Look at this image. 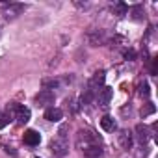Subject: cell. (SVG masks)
Returning a JSON list of instances; mask_svg holds the SVG:
<instances>
[{
	"instance_id": "6da1fadb",
	"label": "cell",
	"mask_w": 158,
	"mask_h": 158,
	"mask_svg": "<svg viewBox=\"0 0 158 158\" xmlns=\"http://www.w3.org/2000/svg\"><path fill=\"white\" fill-rule=\"evenodd\" d=\"M76 143H78L80 149H86L89 145H101V136H97V134H93L89 130H80L78 136H76Z\"/></svg>"
},
{
	"instance_id": "7a4b0ae2",
	"label": "cell",
	"mask_w": 158,
	"mask_h": 158,
	"mask_svg": "<svg viewBox=\"0 0 158 158\" xmlns=\"http://www.w3.org/2000/svg\"><path fill=\"white\" fill-rule=\"evenodd\" d=\"M48 149H50L52 154H56V156H65V154L69 152V145H67V141H65L63 138H54V139L48 143Z\"/></svg>"
},
{
	"instance_id": "3957f363",
	"label": "cell",
	"mask_w": 158,
	"mask_h": 158,
	"mask_svg": "<svg viewBox=\"0 0 158 158\" xmlns=\"http://www.w3.org/2000/svg\"><path fill=\"white\" fill-rule=\"evenodd\" d=\"M54 102V93L50 89H41L37 95H35V104L37 106H48Z\"/></svg>"
},
{
	"instance_id": "277c9868",
	"label": "cell",
	"mask_w": 158,
	"mask_h": 158,
	"mask_svg": "<svg viewBox=\"0 0 158 158\" xmlns=\"http://www.w3.org/2000/svg\"><path fill=\"white\" fill-rule=\"evenodd\" d=\"M30 115H32V114H30V108L17 104V108H15V119H17V123H19V125L28 123V121H30Z\"/></svg>"
},
{
	"instance_id": "5b68a950",
	"label": "cell",
	"mask_w": 158,
	"mask_h": 158,
	"mask_svg": "<svg viewBox=\"0 0 158 158\" xmlns=\"http://www.w3.org/2000/svg\"><path fill=\"white\" fill-rule=\"evenodd\" d=\"M112 97H114V89L112 88H101L99 89V95H97V101H99V104L106 106L112 101Z\"/></svg>"
},
{
	"instance_id": "8992f818",
	"label": "cell",
	"mask_w": 158,
	"mask_h": 158,
	"mask_svg": "<svg viewBox=\"0 0 158 158\" xmlns=\"http://www.w3.org/2000/svg\"><path fill=\"white\" fill-rule=\"evenodd\" d=\"M104 78H106L104 71H97V73L91 76V80H89V89H91V91H93V89H99V88L104 84Z\"/></svg>"
},
{
	"instance_id": "52a82bcc",
	"label": "cell",
	"mask_w": 158,
	"mask_h": 158,
	"mask_svg": "<svg viewBox=\"0 0 158 158\" xmlns=\"http://www.w3.org/2000/svg\"><path fill=\"white\" fill-rule=\"evenodd\" d=\"M23 139H24V143H26V145H30V147H35V145H39V141H41V136H39V132H35V130H26Z\"/></svg>"
},
{
	"instance_id": "ba28073f",
	"label": "cell",
	"mask_w": 158,
	"mask_h": 158,
	"mask_svg": "<svg viewBox=\"0 0 158 158\" xmlns=\"http://www.w3.org/2000/svg\"><path fill=\"white\" fill-rule=\"evenodd\" d=\"M61 117H63V112H61L60 108H48V110L45 112V119L50 121V123H58Z\"/></svg>"
},
{
	"instance_id": "9c48e42d",
	"label": "cell",
	"mask_w": 158,
	"mask_h": 158,
	"mask_svg": "<svg viewBox=\"0 0 158 158\" xmlns=\"http://www.w3.org/2000/svg\"><path fill=\"white\" fill-rule=\"evenodd\" d=\"M136 138H138V141L143 145V143H147L149 141V128L145 127V125H136Z\"/></svg>"
},
{
	"instance_id": "30bf717a",
	"label": "cell",
	"mask_w": 158,
	"mask_h": 158,
	"mask_svg": "<svg viewBox=\"0 0 158 158\" xmlns=\"http://www.w3.org/2000/svg\"><path fill=\"white\" fill-rule=\"evenodd\" d=\"M119 145H121L125 151L132 149V134H130L128 130H121V134H119Z\"/></svg>"
},
{
	"instance_id": "8fae6325",
	"label": "cell",
	"mask_w": 158,
	"mask_h": 158,
	"mask_svg": "<svg viewBox=\"0 0 158 158\" xmlns=\"http://www.w3.org/2000/svg\"><path fill=\"white\" fill-rule=\"evenodd\" d=\"M82 151H84V156H86V158H101V156H102L101 145H89V147H86V149H82Z\"/></svg>"
},
{
	"instance_id": "7c38bea8",
	"label": "cell",
	"mask_w": 158,
	"mask_h": 158,
	"mask_svg": "<svg viewBox=\"0 0 158 158\" xmlns=\"http://www.w3.org/2000/svg\"><path fill=\"white\" fill-rule=\"evenodd\" d=\"M101 127H102V130H106V132H112V130L115 128V121H114V117H110V115H104V117L101 119Z\"/></svg>"
},
{
	"instance_id": "4fadbf2b",
	"label": "cell",
	"mask_w": 158,
	"mask_h": 158,
	"mask_svg": "<svg viewBox=\"0 0 158 158\" xmlns=\"http://www.w3.org/2000/svg\"><path fill=\"white\" fill-rule=\"evenodd\" d=\"M112 10H114V15H117V17H123V15H127V11H128V6H127L125 2H115Z\"/></svg>"
},
{
	"instance_id": "5bb4252c",
	"label": "cell",
	"mask_w": 158,
	"mask_h": 158,
	"mask_svg": "<svg viewBox=\"0 0 158 158\" xmlns=\"http://www.w3.org/2000/svg\"><path fill=\"white\" fill-rule=\"evenodd\" d=\"M23 10H24V6H21V4H10V6L6 8V13H8L10 17H15V15H19Z\"/></svg>"
},
{
	"instance_id": "9a60e30c",
	"label": "cell",
	"mask_w": 158,
	"mask_h": 158,
	"mask_svg": "<svg viewBox=\"0 0 158 158\" xmlns=\"http://www.w3.org/2000/svg\"><path fill=\"white\" fill-rule=\"evenodd\" d=\"M88 39L91 41V45H93V47H99V45L104 41V34H102V32H97V34H89V35H88Z\"/></svg>"
},
{
	"instance_id": "2e32d148",
	"label": "cell",
	"mask_w": 158,
	"mask_h": 158,
	"mask_svg": "<svg viewBox=\"0 0 158 158\" xmlns=\"http://www.w3.org/2000/svg\"><path fill=\"white\" fill-rule=\"evenodd\" d=\"M156 112V106L152 104V102H147L143 108H141V117H147V115H151V114H154Z\"/></svg>"
},
{
	"instance_id": "e0dca14e",
	"label": "cell",
	"mask_w": 158,
	"mask_h": 158,
	"mask_svg": "<svg viewBox=\"0 0 158 158\" xmlns=\"http://www.w3.org/2000/svg\"><path fill=\"white\" fill-rule=\"evenodd\" d=\"M130 15H132V19H136V21L143 19V8H141V6H134V8L130 10Z\"/></svg>"
},
{
	"instance_id": "ac0fdd59",
	"label": "cell",
	"mask_w": 158,
	"mask_h": 158,
	"mask_svg": "<svg viewBox=\"0 0 158 158\" xmlns=\"http://www.w3.org/2000/svg\"><path fill=\"white\" fill-rule=\"evenodd\" d=\"M139 97H149V84L147 82H143V84H139Z\"/></svg>"
},
{
	"instance_id": "d6986e66",
	"label": "cell",
	"mask_w": 158,
	"mask_h": 158,
	"mask_svg": "<svg viewBox=\"0 0 158 158\" xmlns=\"http://www.w3.org/2000/svg\"><path fill=\"white\" fill-rule=\"evenodd\" d=\"M10 121H11V117H10L8 114H0V128H4Z\"/></svg>"
},
{
	"instance_id": "ffe728a7",
	"label": "cell",
	"mask_w": 158,
	"mask_h": 158,
	"mask_svg": "<svg viewBox=\"0 0 158 158\" xmlns=\"http://www.w3.org/2000/svg\"><path fill=\"white\" fill-rule=\"evenodd\" d=\"M43 86H45V88H56V86H58V80H54V78H45V80H43Z\"/></svg>"
},
{
	"instance_id": "44dd1931",
	"label": "cell",
	"mask_w": 158,
	"mask_h": 158,
	"mask_svg": "<svg viewBox=\"0 0 158 158\" xmlns=\"http://www.w3.org/2000/svg\"><path fill=\"white\" fill-rule=\"evenodd\" d=\"M91 99H93V91L89 89V91H86V93L82 95V104H88V102H91Z\"/></svg>"
},
{
	"instance_id": "7402d4cb",
	"label": "cell",
	"mask_w": 158,
	"mask_h": 158,
	"mask_svg": "<svg viewBox=\"0 0 158 158\" xmlns=\"http://www.w3.org/2000/svg\"><path fill=\"white\" fill-rule=\"evenodd\" d=\"M125 58H127V60H134V58H136V52H134L132 48H128V50L125 52Z\"/></svg>"
},
{
	"instance_id": "603a6c76",
	"label": "cell",
	"mask_w": 158,
	"mask_h": 158,
	"mask_svg": "<svg viewBox=\"0 0 158 158\" xmlns=\"http://www.w3.org/2000/svg\"><path fill=\"white\" fill-rule=\"evenodd\" d=\"M158 71V60H152V65H151V74H156Z\"/></svg>"
},
{
	"instance_id": "cb8c5ba5",
	"label": "cell",
	"mask_w": 158,
	"mask_h": 158,
	"mask_svg": "<svg viewBox=\"0 0 158 158\" xmlns=\"http://www.w3.org/2000/svg\"><path fill=\"white\" fill-rule=\"evenodd\" d=\"M35 158H37V156H35Z\"/></svg>"
}]
</instances>
